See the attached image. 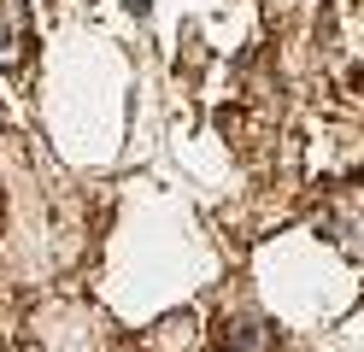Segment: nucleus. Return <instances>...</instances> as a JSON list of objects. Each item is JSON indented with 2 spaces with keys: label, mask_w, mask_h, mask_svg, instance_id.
<instances>
[{
  "label": "nucleus",
  "mask_w": 364,
  "mask_h": 352,
  "mask_svg": "<svg viewBox=\"0 0 364 352\" xmlns=\"http://www.w3.org/2000/svg\"><path fill=\"white\" fill-rule=\"evenodd\" d=\"M30 47V6L24 0H0V65H18Z\"/></svg>",
  "instance_id": "1"
}]
</instances>
